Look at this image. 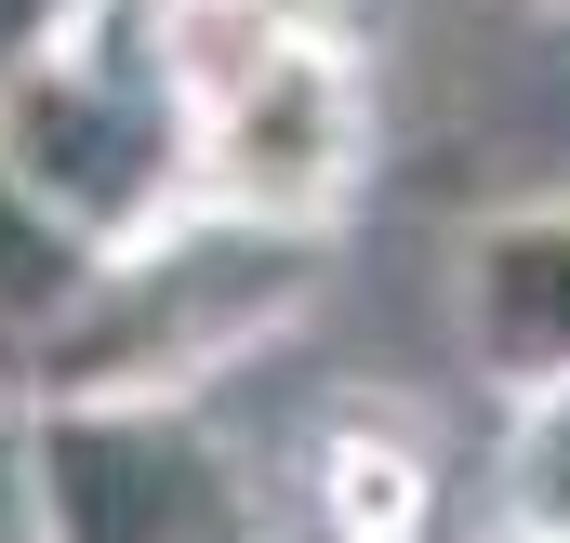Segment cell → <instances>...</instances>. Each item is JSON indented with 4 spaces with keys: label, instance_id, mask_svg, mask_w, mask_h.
I'll list each match as a JSON object with an SVG mask.
<instances>
[{
    "label": "cell",
    "instance_id": "6",
    "mask_svg": "<svg viewBox=\"0 0 570 543\" xmlns=\"http://www.w3.org/2000/svg\"><path fill=\"white\" fill-rule=\"evenodd\" d=\"M292 517L318 543H425L438 531V437L399 398H345L292 451Z\"/></svg>",
    "mask_w": 570,
    "mask_h": 543
},
{
    "label": "cell",
    "instance_id": "10",
    "mask_svg": "<svg viewBox=\"0 0 570 543\" xmlns=\"http://www.w3.org/2000/svg\"><path fill=\"white\" fill-rule=\"evenodd\" d=\"M253 13H266L279 40H358V27H372V0H253ZM358 53H372V40H358Z\"/></svg>",
    "mask_w": 570,
    "mask_h": 543
},
{
    "label": "cell",
    "instance_id": "11",
    "mask_svg": "<svg viewBox=\"0 0 570 543\" xmlns=\"http://www.w3.org/2000/svg\"><path fill=\"white\" fill-rule=\"evenodd\" d=\"M464 543H531V531H491V517H478V531H464Z\"/></svg>",
    "mask_w": 570,
    "mask_h": 543
},
{
    "label": "cell",
    "instance_id": "5",
    "mask_svg": "<svg viewBox=\"0 0 570 543\" xmlns=\"http://www.w3.org/2000/svg\"><path fill=\"white\" fill-rule=\"evenodd\" d=\"M451 345L491 398L558 385L570 372V186L558 199H504L451 239Z\"/></svg>",
    "mask_w": 570,
    "mask_h": 543
},
{
    "label": "cell",
    "instance_id": "7",
    "mask_svg": "<svg viewBox=\"0 0 570 543\" xmlns=\"http://www.w3.org/2000/svg\"><path fill=\"white\" fill-rule=\"evenodd\" d=\"M94 266H107V253H94L40 186L0 159V358H13V372H27V358H40V332L94 292Z\"/></svg>",
    "mask_w": 570,
    "mask_h": 543
},
{
    "label": "cell",
    "instance_id": "12",
    "mask_svg": "<svg viewBox=\"0 0 570 543\" xmlns=\"http://www.w3.org/2000/svg\"><path fill=\"white\" fill-rule=\"evenodd\" d=\"M531 13H570V0H531Z\"/></svg>",
    "mask_w": 570,
    "mask_h": 543
},
{
    "label": "cell",
    "instance_id": "2",
    "mask_svg": "<svg viewBox=\"0 0 570 543\" xmlns=\"http://www.w3.org/2000/svg\"><path fill=\"white\" fill-rule=\"evenodd\" d=\"M0 159L94 239L120 253L159 213H186V107L159 93L134 0H80L27 67H0Z\"/></svg>",
    "mask_w": 570,
    "mask_h": 543
},
{
    "label": "cell",
    "instance_id": "3",
    "mask_svg": "<svg viewBox=\"0 0 570 543\" xmlns=\"http://www.w3.org/2000/svg\"><path fill=\"white\" fill-rule=\"evenodd\" d=\"M279 531L292 491L239 451L226 398H40V543H279Z\"/></svg>",
    "mask_w": 570,
    "mask_h": 543
},
{
    "label": "cell",
    "instance_id": "8",
    "mask_svg": "<svg viewBox=\"0 0 570 543\" xmlns=\"http://www.w3.org/2000/svg\"><path fill=\"white\" fill-rule=\"evenodd\" d=\"M491 531L570 543V372L504 398V437H491Z\"/></svg>",
    "mask_w": 570,
    "mask_h": 543
},
{
    "label": "cell",
    "instance_id": "9",
    "mask_svg": "<svg viewBox=\"0 0 570 543\" xmlns=\"http://www.w3.org/2000/svg\"><path fill=\"white\" fill-rule=\"evenodd\" d=\"M0 543H40V398L0 358Z\"/></svg>",
    "mask_w": 570,
    "mask_h": 543
},
{
    "label": "cell",
    "instance_id": "1",
    "mask_svg": "<svg viewBox=\"0 0 570 543\" xmlns=\"http://www.w3.org/2000/svg\"><path fill=\"white\" fill-rule=\"evenodd\" d=\"M332 239L292 226H239V213H159L146 239H120L94 292L40 332L27 385L40 398H226L253 358H279L292 318L318 305Z\"/></svg>",
    "mask_w": 570,
    "mask_h": 543
},
{
    "label": "cell",
    "instance_id": "4",
    "mask_svg": "<svg viewBox=\"0 0 570 543\" xmlns=\"http://www.w3.org/2000/svg\"><path fill=\"white\" fill-rule=\"evenodd\" d=\"M372 159H385L372 53L358 40H279L266 67H239L186 120V199L239 213V226H292V239H345Z\"/></svg>",
    "mask_w": 570,
    "mask_h": 543
}]
</instances>
